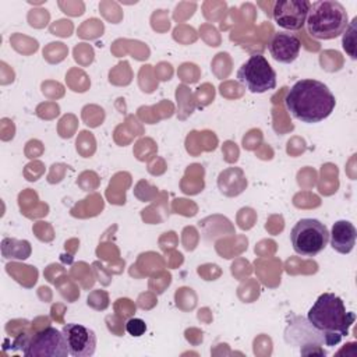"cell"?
Segmentation results:
<instances>
[{"label":"cell","mask_w":357,"mask_h":357,"mask_svg":"<svg viewBox=\"0 0 357 357\" xmlns=\"http://www.w3.org/2000/svg\"><path fill=\"white\" fill-rule=\"evenodd\" d=\"M284 105L296 120L314 124L331 116L336 106V99L324 82L305 78L294 82L287 91Z\"/></svg>","instance_id":"obj_1"},{"label":"cell","mask_w":357,"mask_h":357,"mask_svg":"<svg viewBox=\"0 0 357 357\" xmlns=\"http://www.w3.org/2000/svg\"><path fill=\"white\" fill-rule=\"evenodd\" d=\"M307 319L324 335L325 346H335L349 335L356 314L346 311L343 300L335 293H322L308 310Z\"/></svg>","instance_id":"obj_2"},{"label":"cell","mask_w":357,"mask_h":357,"mask_svg":"<svg viewBox=\"0 0 357 357\" xmlns=\"http://www.w3.org/2000/svg\"><path fill=\"white\" fill-rule=\"evenodd\" d=\"M308 33L319 40L340 36L349 25V15L343 4L336 0H318L311 3L305 20Z\"/></svg>","instance_id":"obj_3"},{"label":"cell","mask_w":357,"mask_h":357,"mask_svg":"<svg viewBox=\"0 0 357 357\" xmlns=\"http://www.w3.org/2000/svg\"><path fill=\"white\" fill-rule=\"evenodd\" d=\"M290 241L296 254L301 257H315L328 245L329 231L318 219L304 218L297 220L293 226Z\"/></svg>","instance_id":"obj_4"},{"label":"cell","mask_w":357,"mask_h":357,"mask_svg":"<svg viewBox=\"0 0 357 357\" xmlns=\"http://www.w3.org/2000/svg\"><path fill=\"white\" fill-rule=\"evenodd\" d=\"M237 81L252 93H265L275 89L276 73L265 56L252 54L238 68Z\"/></svg>","instance_id":"obj_5"},{"label":"cell","mask_w":357,"mask_h":357,"mask_svg":"<svg viewBox=\"0 0 357 357\" xmlns=\"http://www.w3.org/2000/svg\"><path fill=\"white\" fill-rule=\"evenodd\" d=\"M17 340L21 342V339ZM20 346L25 357H67L70 354L63 332L53 326H47L24 339Z\"/></svg>","instance_id":"obj_6"},{"label":"cell","mask_w":357,"mask_h":357,"mask_svg":"<svg viewBox=\"0 0 357 357\" xmlns=\"http://www.w3.org/2000/svg\"><path fill=\"white\" fill-rule=\"evenodd\" d=\"M284 340L291 346H301L300 353L303 356H325L326 351L321 347L325 344L324 335L317 331L307 318L291 315V321L284 331Z\"/></svg>","instance_id":"obj_7"},{"label":"cell","mask_w":357,"mask_h":357,"mask_svg":"<svg viewBox=\"0 0 357 357\" xmlns=\"http://www.w3.org/2000/svg\"><path fill=\"white\" fill-rule=\"evenodd\" d=\"M311 1L308 0H278L272 17L275 22L287 31H298L305 25Z\"/></svg>","instance_id":"obj_8"},{"label":"cell","mask_w":357,"mask_h":357,"mask_svg":"<svg viewBox=\"0 0 357 357\" xmlns=\"http://www.w3.org/2000/svg\"><path fill=\"white\" fill-rule=\"evenodd\" d=\"M68 353L73 357H91L96 349V335L91 328L79 324H66L61 328Z\"/></svg>","instance_id":"obj_9"},{"label":"cell","mask_w":357,"mask_h":357,"mask_svg":"<svg viewBox=\"0 0 357 357\" xmlns=\"http://www.w3.org/2000/svg\"><path fill=\"white\" fill-rule=\"evenodd\" d=\"M300 49H301L300 39L290 32H276L268 45V50L271 56L276 61L283 64L293 63L298 57Z\"/></svg>","instance_id":"obj_10"},{"label":"cell","mask_w":357,"mask_h":357,"mask_svg":"<svg viewBox=\"0 0 357 357\" xmlns=\"http://www.w3.org/2000/svg\"><path fill=\"white\" fill-rule=\"evenodd\" d=\"M357 230L349 220H337L329 233L331 247L339 254H350L356 245Z\"/></svg>","instance_id":"obj_11"},{"label":"cell","mask_w":357,"mask_h":357,"mask_svg":"<svg viewBox=\"0 0 357 357\" xmlns=\"http://www.w3.org/2000/svg\"><path fill=\"white\" fill-rule=\"evenodd\" d=\"M11 243L14 244L13 250L10 248V251L3 252L4 258H15V259H25L28 258V255L31 254V247L28 241H20V240H14L11 238Z\"/></svg>","instance_id":"obj_12"},{"label":"cell","mask_w":357,"mask_h":357,"mask_svg":"<svg viewBox=\"0 0 357 357\" xmlns=\"http://www.w3.org/2000/svg\"><path fill=\"white\" fill-rule=\"evenodd\" d=\"M356 22H357V18H353L349 29L346 28V33L343 36V47L349 53V56L351 59H356V52H354V45H356V40H354V25H356Z\"/></svg>","instance_id":"obj_13"},{"label":"cell","mask_w":357,"mask_h":357,"mask_svg":"<svg viewBox=\"0 0 357 357\" xmlns=\"http://www.w3.org/2000/svg\"><path fill=\"white\" fill-rule=\"evenodd\" d=\"M126 331L134 336V337H139L145 333L146 331V324L144 319L141 318H130L127 322H126Z\"/></svg>","instance_id":"obj_14"}]
</instances>
